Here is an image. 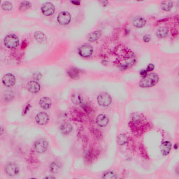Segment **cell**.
<instances>
[{
	"label": "cell",
	"instance_id": "6da1fadb",
	"mask_svg": "<svg viewBox=\"0 0 179 179\" xmlns=\"http://www.w3.org/2000/svg\"><path fill=\"white\" fill-rule=\"evenodd\" d=\"M159 81L158 75L155 73H151L143 78L140 81L139 86L143 88L151 87L155 86Z\"/></svg>",
	"mask_w": 179,
	"mask_h": 179
},
{
	"label": "cell",
	"instance_id": "7a4b0ae2",
	"mask_svg": "<svg viewBox=\"0 0 179 179\" xmlns=\"http://www.w3.org/2000/svg\"><path fill=\"white\" fill-rule=\"evenodd\" d=\"M5 46L10 49L15 48L19 44V39L18 37L14 34H9L6 36L4 40Z\"/></svg>",
	"mask_w": 179,
	"mask_h": 179
},
{
	"label": "cell",
	"instance_id": "3957f363",
	"mask_svg": "<svg viewBox=\"0 0 179 179\" xmlns=\"http://www.w3.org/2000/svg\"><path fill=\"white\" fill-rule=\"evenodd\" d=\"M93 49L92 46L88 43H85L81 46L78 49V54L83 58H88L92 56Z\"/></svg>",
	"mask_w": 179,
	"mask_h": 179
},
{
	"label": "cell",
	"instance_id": "277c9868",
	"mask_svg": "<svg viewBox=\"0 0 179 179\" xmlns=\"http://www.w3.org/2000/svg\"><path fill=\"white\" fill-rule=\"evenodd\" d=\"M97 101L100 106L105 107L110 105L112 99L109 94L106 92H103L99 94L97 97Z\"/></svg>",
	"mask_w": 179,
	"mask_h": 179
},
{
	"label": "cell",
	"instance_id": "5b68a950",
	"mask_svg": "<svg viewBox=\"0 0 179 179\" xmlns=\"http://www.w3.org/2000/svg\"><path fill=\"white\" fill-rule=\"evenodd\" d=\"M5 171L8 175L10 176H14L19 173L20 168L16 163L9 162L6 165Z\"/></svg>",
	"mask_w": 179,
	"mask_h": 179
},
{
	"label": "cell",
	"instance_id": "8992f818",
	"mask_svg": "<svg viewBox=\"0 0 179 179\" xmlns=\"http://www.w3.org/2000/svg\"><path fill=\"white\" fill-rule=\"evenodd\" d=\"M48 141L43 139L37 140L34 144V149L36 152L39 153L45 152L48 148Z\"/></svg>",
	"mask_w": 179,
	"mask_h": 179
},
{
	"label": "cell",
	"instance_id": "52a82bcc",
	"mask_svg": "<svg viewBox=\"0 0 179 179\" xmlns=\"http://www.w3.org/2000/svg\"><path fill=\"white\" fill-rule=\"evenodd\" d=\"M71 19V15L69 12L63 11L58 14L57 20L62 25L65 26L70 23Z\"/></svg>",
	"mask_w": 179,
	"mask_h": 179
},
{
	"label": "cell",
	"instance_id": "ba28073f",
	"mask_svg": "<svg viewBox=\"0 0 179 179\" xmlns=\"http://www.w3.org/2000/svg\"><path fill=\"white\" fill-rule=\"evenodd\" d=\"M42 13L46 16H49L54 14L55 8L51 3L47 2L44 4L41 7Z\"/></svg>",
	"mask_w": 179,
	"mask_h": 179
},
{
	"label": "cell",
	"instance_id": "9c48e42d",
	"mask_svg": "<svg viewBox=\"0 0 179 179\" xmlns=\"http://www.w3.org/2000/svg\"><path fill=\"white\" fill-rule=\"evenodd\" d=\"M48 115L45 112H40L36 116V123L40 125H45L48 124L49 120Z\"/></svg>",
	"mask_w": 179,
	"mask_h": 179
},
{
	"label": "cell",
	"instance_id": "30bf717a",
	"mask_svg": "<svg viewBox=\"0 0 179 179\" xmlns=\"http://www.w3.org/2000/svg\"><path fill=\"white\" fill-rule=\"evenodd\" d=\"M2 81L5 86L10 87L14 85L16 79L13 74L8 73L5 74L3 77Z\"/></svg>",
	"mask_w": 179,
	"mask_h": 179
},
{
	"label": "cell",
	"instance_id": "8fae6325",
	"mask_svg": "<svg viewBox=\"0 0 179 179\" xmlns=\"http://www.w3.org/2000/svg\"><path fill=\"white\" fill-rule=\"evenodd\" d=\"M27 89L29 92L32 93H38L41 88L40 84L37 81H31L27 84Z\"/></svg>",
	"mask_w": 179,
	"mask_h": 179
},
{
	"label": "cell",
	"instance_id": "7c38bea8",
	"mask_svg": "<svg viewBox=\"0 0 179 179\" xmlns=\"http://www.w3.org/2000/svg\"><path fill=\"white\" fill-rule=\"evenodd\" d=\"M109 122L108 116L104 114H100L97 116L96 123L100 127H104L107 125Z\"/></svg>",
	"mask_w": 179,
	"mask_h": 179
},
{
	"label": "cell",
	"instance_id": "4fadbf2b",
	"mask_svg": "<svg viewBox=\"0 0 179 179\" xmlns=\"http://www.w3.org/2000/svg\"><path fill=\"white\" fill-rule=\"evenodd\" d=\"M34 36L36 41L41 44H46L48 42L45 34L41 31H36L34 33Z\"/></svg>",
	"mask_w": 179,
	"mask_h": 179
},
{
	"label": "cell",
	"instance_id": "5bb4252c",
	"mask_svg": "<svg viewBox=\"0 0 179 179\" xmlns=\"http://www.w3.org/2000/svg\"><path fill=\"white\" fill-rule=\"evenodd\" d=\"M40 107L44 109H48L51 107L52 102L51 99L47 97H43L39 102Z\"/></svg>",
	"mask_w": 179,
	"mask_h": 179
},
{
	"label": "cell",
	"instance_id": "9a60e30c",
	"mask_svg": "<svg viewBox=\"0 0 179 179\" xmlns=\"http://www.w3.org/2000/svg\"><path fill=\"white\" fill-rule=\"evenodd\" d=\"M80 71L76 68L74 67H70L68 69L67 74L68 76L72 79L76 80L80 76Z\"/></svg>",
	"mask_w": 179,
	"mask_h": 179
},
{
	"label": "cell",
	"instance_id": "2e32d148",
	"mask_svg": "<svg viewBox=\"0 0 179 179\" xmlns=\"http://www.w3.org/2000/svg\"><path fill=\"white\" fill-rule=\"evenodd\" d=\"M62 163L58 161L52 162L49 166L50 171L54 174H58L62 171Z\"/></svg>",
	"mask_w": 179,
	"mask_h": 179
},
{
	"label": "cell",
	"instance_id": "e0dca14e",
	"mask_svg": "<svg viewBox=\"0 0 179 179\" xmlns=\"http://www.w3.org/2000/svg\"><path fill=\"white\" fill-rule=\"evenodd\" d=\"M73 126L69 122H64L61 125L60 130L63 134L67 135L70 134L73 131Z\"/></svg>",
	"mask_w": 179,
	"mask_h": 179
},
{
	"label": "cell",
	"instance_id": "ac0fdd59",
	"mask_svg": "<svg viewBox=\"0 0 179 179\" xmlns=\"http://www.w3.org/2000/svg\"><path fill=\"white\" fill-rule=\"evenodd\" d=\"M172 146L171 143L168 141L163 142L161 147V152L163 155H167L171 151Z\"/></svg>",
	"mask_w": 179,
	"mask_h": 179
},
{
	"label": "cell",
	"instance_id": "d6986e66",
	"mask_svg": "<svg viewBox=\"0 0 179 179\" xmlns=\"http://www.w3.org/2000/svg\"><path fill=\"white\" fill-rule=\"evenodd\" d=\"M71 100L72 103L75 105H80L82 103L83 98L80 93L75 92L72 94Z\"/></svg>",
	"mask_w": 179,
	"mask_h": 179
},
{
	"label": "cell",
	"instance_id": "ffe728a7",
	"mask_svg": "<svg viewBox=\"0 0 179 179\" xmlns=\"http://www.w3.org/2000/svg\"><path fill=\"white\" fill-rule=\"evenodd\" d=\"M133 25L137 28H142L145 25L146 20L141 17H137L134 19L133 21Z\"/></svg>",
	"mask_w": 179,
	"mask_h": 179
},
{
	"label": "cell",
	"instance_id": "44dd1931",
	"mask_svg": "<svg viewBox=\"0 0 179 179\" xmlns=\"http://www.w3.org/2000/svg\"><path fill=\"white\" fill-rule=\"evenodd\" d=\"M102 36V32L100 31H96L90 33L88 37V40L89 41L93 42L98 40Z\"/></svg>",
	"mask_w": 179,
	"mask_h": 179
},
{
	"label": "cell",
	"instance_id": "7402d4cb",
	"mask_svg": "<svg viewBox=\"0 0 179 179\" xmlns=\"http://www.w3.org/2000/svg\"><path fill=\"white\" fill-rule=\"evenodd\" d=\"M168 33V30L167 28L165 27H160L157 30L156 36L159 39L164 38Z\"/></svg>",
	"mask_w": 179,
	"mask_h": 179
},
{
	"label": "cell",
	"instance_id": "603a6c76",
	"mask_svg": "<svg viewBox=\"0 0 179 179\" xmlns=\"http://www.w3.org/2000/svg\"><path fill=\"white\" fill-rule=\"evenodd\" d=\"M173 5V4L171 1H163L161 3V7L163 10L168 11L171 10Z\"/></svg>",
	"mask_w": 179,
	"mask_h": 179
},
{
	"label": "cell",
	"instance_id": "cb8c5ba5",
	"mask_svg": "<svg viewBox=\"0 0 179 179\" xmlns=\"http://www.w3.org/2000/svg\"><path fill=\"white\" fill-rule=\"evenodd\" d=\"M128 141V138L126 135L124 134H119L117 138V143L119 145L122 146L126 143Z\"/></svg>",
	"mask_w": 179,
	"mask_h": 179
},
{
	"label": "cell",
	"instance_id": "d4e9b609",
	"mask_svg": "<svg viewBox=\"0 0 179 179\" xmlns=\"http://www.w3.org/2000/svg\"><path fill=\"white\" fill-rule=\"evenodd\" d=\"M31 4L29 2L24 1L21 2L19 6V10L23 12L29 9L31 7Z\"/></svg>",
	"mask_w": 179,
	"mask_h": 179
},
{
	"label": "cell",
	"instance_id": "484cf974",
	"mask_svg": "<svg viewBox=\"0 0 179 179\" xmlns=\"http://www.w3.org/2000/svg\"><path fill=\"white\" fill-rule=\"evenodd\" d=\"M103 178L105 179H113L117 178V175L112 171H108L104 173L103 175Z\"/></svg>",
	"mask_w": 179,
	"mask_h": 179
},
{
	"label": "cell",
	"instance_id": "4316f807",
	"mask_svg": "<svg viewBox=\"0 0 179 179\" xmlns=\"http://www.w3.org/2000/svg\"><path fill=\"white\" fill-rule=\"evenodd\" d=\"M2 8L6 11H11L13 8V5L9 1H5L2 5Z\"/></svg>",
	"mask_w": 179,
	"mask_h": 179
},
{
	"label": "cell",
	"instance_id": "83f0119b",
	"mask_svg": "<svg viewBox=\"0 0 179 179\" xmlns=\"http://www.w3.org/2000/svg\"><path fill=\"white\" fill-rule=\"evenodd\" d=\"M155 66L153 64H150L147 66L146 70L147 72H150L153 71L154 69Z\"/></svg>",
	"mask_w": 179,
	"mask_h": 179
},
{
	"label": "cell",
	"instance_id": "f1b7e54d",
	"mask_svg": "<svg viewBox=\"0 0 179 179\" xmlns=\"http://www.w3.org/2000/svg\"><path fill=\"white\" fill-rule=\"evenodd\" d=\"M151 40L150 36L148 35H146L144 36L143 37V41L145 42H148Z\"/></svg>",
	"mask_w": 179,
	"mask_h": 179
},
{
	"label": "cell",
	"instance_id": "f546056e",
	"mask_svg": "<svg viewBox=\"0 0 179 179\" xmlns=\"http://www.w3.org/2000/svg\"><path fill=\"white\" fill-rule=\"evenodd\" d=\"M147 71L146 70H142L140 72V76L143 78L145 77L147 75Z\"/></svg>",
	"mask_w": 179,
	"mask_h": 179
},
{
	"label": "cell",
	"instance_id": "4dcf8cb0",
	"mask_svg": "<svg viewBox=\"0 0 179 179\" xmlns=\"http://www.w3.org/2000/svg\"><path fill=\"white\" fill-rule=\"evenodd\" d=\"M27 42L26 40H25L22 42L21 44V48H26V47L28 45Z\"/></svg>",
	"mask_w": 179,
	"mask_h": 179
},
{
	"label": "cell",
	"instance_id": "1f68e13d",
	"mask_svg": "<svg viewBox=\"0 0 179 179\" xmlns=\"http://www.w3.org/2000/svg\"><path fill=\"white\" fill-rule=\"evenodd\" d=\"M72 3L76 5H79L81 4V1H71Z\"/></svg>",
	"mask_w": 179,
	"mask_h": 179
},
{
	"label": "cell",
	"instance_id": "d6a6232c",
	"mask_svg": "<svg viewBox=\"0 0 179 179\" xmlns=\"http://www.w3.org/2000/svg\"><path fill=\"white\" fill-rule=\"evenodd\" d=\"M30 105H27L26 106V108H25V109L24 112V115L26 114L27 111H29V109H30Z\"/></svg>",
	"mask_w": 179,
	"mask_h": 179
},
{
	"label": "cell",
	"instance_id": "836d02e7",
	"mask_svg": "<svg viewBox=\"0 0 179 179\" xmlns=\"http://www.w3.org/2000/svg\"><path fill=\"white\" fill-rule=\"evenodd\" d=\"M100 2H101V3L103 7H106V6L107 5L108 3V2L107 1H100Z\"/></svg>",
	"mask_w": 179,
	"mask_h": 179
},
{
	"label": "cell",
	"instance_id": "e575fe53",
	"mask_svg": "<svg viewBox=\"0 0 179 179\" xmlns=\"http://www.w3.org/2000/svg\"><path fill=\"white\" fill-rule=\"evenodd\" d=\"M45 179H54L55 178L53 176H47L45 177L44 178Z\"/></svg>",
	"mask_w": 179,
	"mask_h": 179
},
{
	"label": "cell",
	"instance_id": "d590c367",
	"mask_svg": "<svg viewBox=\"0 0 179 179\" xmlns=\"http://www.w3.org/2000/svg\"><path fill=\"white\" fill-rule=\"evenodd\" d=\"M174 148L175 149H177L178 148V145L177 144H175Z\"/></svg>",
	"mask_w": 179,
	"mask_h": 179
}]
</instances>
